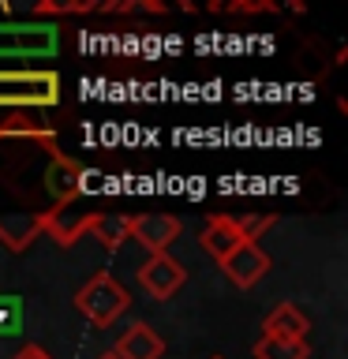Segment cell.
<instances>
[{"instance_id": "obj_1", "label": "cell", "mask_w": 348, "mask_h": 359, "mask_svg": "<svg viewBox=\"0 0 348 359\" xmlns=\"http://www.w3.org/2000/svg\"><path fill=\"white\" fill-rule=\"evenodd\" d=\"M64 97V83L53 67H0V109L30 112L56 109Z\"/></svg>"}, {"instance_id": "obj_2", "label": "cell", "mask_w": 348, "mask_h": 359, "mask_svg": "<svg viewBox=\"0 0 348 359\" xmlns=\"http://www.w3.org/2000/svg\"><path fill=\"white\" fill-rule=\"evenodd\" d=\"M75 311L83 314L90 325H98V330H109V325L120 322V314H128L131 307V292L120 285L116 277L109 273V269H98L90 280L75 288Z\"/></svg>"}, {"instance_id": "obj_3", "label": "cell", "mask_w": 348, "mask_h": 359, "mask_svg": "<svg viewBox=\"0 0 348 359\" xmlns=\"http://www.w3.org/2000/svg\"><path fill=\"white\" fill-rule=\"evenodd\" d=\"M60 49V22L27 19V22H0V56L4 60H27V56H53Z\"/></svg>"}, {"instance_id": "obj_4", "label": "cell", "mask_w": 348, "mask_h": 359, "mask_svg": "<svg viewBox=\"0 0 348 359\" xmlns=\"http://www.w3.org/2000/svg\"><path fill=\"white\" fill-rule=\"evenodd\" d=\"M94 217H98L94 206H86L83 198H67V202H60V206H49L41 213V232L49 236L56 247H72L90 232Z\"/></svg>"}, {"instance_id": "obj_5", "label": "cell", "mask_w": 348, "mask_h": 359, "mask_svg": "<svg viewBox=\"0 0 348 359\" xmlns=\"http://www.w3.org/2000/svg\"><path fill=\"white\" fill-rule=\"evenodd\" d=\"M184 232V221L173 217V213H128V240H135L139 247H146L150 255H168V247L180 240Z\"/></svg>"}, {"instance_id": "obj_6", "label": "cell", "mask_w": 348, "mask_h": 359, "mask_svg": "<svg viewBox=\"0 0 348 359\" xmlns=\"http://www.w3.org/2000/svg\"><path fill=\"white\" fill-rule=\"evenodd\" d=\"M79 191H83V165L72 161L64 150H53L45 157V168H41L45 206H60L67 198H79Z\"/></svg>"}, {"instance_id": "obj_7", "label": "cell", "mask_w": 348, "mask_h": 359, "mask_svg": "<svg viewBox=\"0 0 348 359\" xmlns=\"http://www.w3.org/2000/svg\"><path fill=\"white\" fill-rule=\"evenodd\" d=\"M184 280H187V269L173 255H150L139 266V288L150 299H173L184 288Z\"/></svg>"}, {"instance_id": "obj_8", "label": "cell", "mask_w": 348, "mask_h": 359, "mask_svg": "<svg viewBox=\"0 0 348 359\" xmlns=\"http://www.w3.org/2000/svg\"><path fill=\"white\" fill-rule=\"evenodd\" d=\"M218 266H221V273L229 277L236 288H243V292H247V288H255L258 280H262L269 269H274L269 255H266L258 243H240L232 255H225Z\"/></svg>"}, {"instance_id": "obj_9", "label": "cell", "mask_w": 348, "mask_h": 359, "mask_svg": "<svg viewBox=\"0 0 348 359\" xmlns=\"http://www.w3.org/2000/svg\"><path fill=\"white\" fill-rule=\"evenodd\" d=\"M199 243H202V251H206L213 262H221L225 255H232L243 240V232H240V221L229 217V213H210L206 217V229H202L199 236Z\"/></svg>"}, {"instance_id": "obj_10", "label": "cell", "mask_w": 348, "mask_h": 359, "mask_svg": "<svg viewBox=\"0 0 348 359\" xmlns=\"http://www.w3.org/2000/svg\"><path fill=\"white\" fill-rule=\"evenodd\" d=\"M116 359H161L165 355V341L150 322H135L120 333V341L112 344Z\"/></svg>"}, {"instance_id": "obj_11", "label": "cell", "mask_w": 348, "mask_h": 359, "mask_svg": "<svg viewBox=\"0 0 348 359\" xmlns=\"http://www.w3.org/2000/svg\"><path fill=\"white\" fill-rule=\"evenodd\" d=\"M311 333V318L303 314L296 303H277L274 311L262 318V337H277V341H307Z\"/></svg>"}, {"instance_id": "obj_12", "label": "cell", "mask_w": 348, "mask_h": 359, "mask_svg": "<svg viewBox=\"0 0 348 359\" xmlns=\"http://www.w3.org/2000/svg\"><path fill=\"white\" fill-rule=\"evenodd\" d=\"M0 142H38V146H60L56 131L45 128L30 112H11L8 120H0Z\"/></svg>"}, {"instance_id": "obj_13", "label": "cell", "mask_w": 348, "mask_h": 359, "mask_svg": "<svg viewBox=\"0 0 348 359\" xmlns=\"http://www.w3.org/2000/svg\"><path fill=\"white\" fill-rule=\"evenodd\" d=\"M86 236H94V240L105 247V251H120L123 240H128V213H116V210H98V217L94 224H90V232Z\"/></svg>"}, {"instance_id": "obj_14", "label": "cell", "mask_w": 348, "mask_h": 359, "mask_svg": "<svg viewBox=\"0 0 348 359\" xmlns=\"http://www.w3.org/2000/svg\"><path fill=\"white\" fill-rule=\"evenodd\" d=\"M255 359H311L307 341H277V337H258L251 344Z\"/></svg>"}, {"instance_id": "obj_15", "label": "cell", "mask_w": 348, "mask_h": 359, "mask_svg": "<svg viewBox=\"0 0 348 359\" xmlns=\"http://www.w3.org/2000/svg\"><path fill=\"white\" fill-rule=\"evenodd\" d=\"M236 221H240L243 240H247V243H258V240L266 236V229H274L277 213H243V217H236Z\"/></svg>"}, {"instance_id": "obj_16", "label": "cell", "mask_w": 348, "mask_h": 359, "mask_svg": "<svg viewBox=\"0 0 348 359\" xmlns=\"http://www.w3.org/2000/svg\"><path fill=\"white\" fill-rule=\"evenodd\" d=\"M213 11H225V15H262V11H281L269 0H229V4H213Z\"/></svg>"}, {"instance_id": "obj_17", "label": "cell", "mask_w": 348, "mask_h": 359, "mask_svg": "<svg viewBox=\"0 0 348 359\" xmlns=\"http://www.w3.org/2000/svg\"><path fill=\"white\" fill-rule=\"evenodd\" d=\"M22 322V307L15 303V296H0V333H15Z\"/></svg>"}, {"instance_id": "obj_18", "label": "cell", "mask_w": 348, "mask_h": 359, "mask_svg": "<svg viewBox=\"0 0 348 359\" xmlns=\"http://www.w3.org/2000/svg\"><path fill=\"white\" fill-rule=\"evenodd\" d=\"M11 359H53V355L45 352L41 344H22V348H19V352L11 355Z\"/></svg>"}, {"instance_id": "obj_19", "label": "cell", "mask_w": 348, "mask_h": 359, "mask_svg": "<svg viewBox=\"0 0 348 359\" xmlns=\"http://www.w3.org/2000/svg\"><path fill=\"white\" fill-rule=\"evenodd\" d=\"M98 359H116V355H112V352H105V355H98Z\"/></svg>"}, {"instance_id": "obj_20", "label": "cell", "mask_w": 348, "mask_h": 359, "mask_svg": "<svg viewBox=\"0 0 348 359\" xmlns=\"http://www.w3.org/2000/svg\"><path fill=\"white\" fill-rule=\"evenodd\" d=\"M210 359H225V355H210Z\"/></svg>"}]
</instances>
